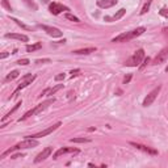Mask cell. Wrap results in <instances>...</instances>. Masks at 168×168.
<instances>
[{
    "label": "cell",
    "instance_id": "cell-1",
    "mask_svg": "<svg viewBox=\"0 0 168 168\" xmlns=\"http://www.w3.org/2000/svg\"><path fill=\"white\" fill-rule=\"evenodd\" d=\"M38 144H40V142L37 141V139H34V138H26V139H24V141H21L20 143H17V144H15L13 147H11V148H8L5 153H3L2 154V156L0 158H5V155H8V154H11V153H13V151H19V150H26V148H34V147H37Z\"/></svg>",
    "mask_w": 168,
    "mask_h": 168
},
{
    "label": "cell",
    "instance_id": "cell-2",
    "mask_svg": "<svg viewBox=\"0 0 168 168\" xmlns=\"http://www.w3.org/2000/svg\"><path fill=\"white\" fill-rule=\"evenodd\" d=\"M144 32H146V28H144V26H139V28H137V29H134V30L122 33V34L114 37L113 40H112V42H126V41H130V40H133V38L142 36Z\"/></svg>",
    "mask_w": 168,
    "mask_h": 168
},
{
    "label": "cell",
    "instance_id": "cell-3",
    "mask_svg": "<svg viewBox=\"0 0 168 168\" xmlns=\"http://www.w3.org/2000/svg\"><path fill=\"white\" fill-rule=\"evenodd\" d=\"M54 101H55V99L53 97V99H49V100H46V101H43L42 104H38V105L36 106V108H33V109H30L29 112H26V113H25L24 116H22L19 121H20V122H21V121H25L26 118H29V117H32V116H34V114H40L41 112H43L45 109H47L51 104H54Z\"/></svg>",
    "mask_w": 168,
    "mask_h": 168
},
{
    "label": "cell",
    "instance_id": "cell-4",
    "mask_svg": "<svg viewBox=\"0 0 168 168\" xmlns=\"http://www.w3.org/2000/svg\"><path fill=\"white\" fill-rule=\"evenodd\" d=\"M144 59V50L143 49H139L134 53L130 58H129L126 62H125V66L126 67H137V66H141V63L143 62Z\"/></svg>",
    "mask_w": 168,
    "mask_h": 168
},
{
    "label": "cell",
    "instance_id": "cell-5",
    "mask_svg": "<svg viewBox=\"0 0 168 168\" xmlns=\"http://www.w3.org/2000/svg\"><path fill=\"white\" fill-rule=\"evenodd\" d=\"M36 79V76L34 75H32V74H28V75H24L21 77V80H20V83H19V86H17V88L15 89V92H13V97L16 96V95L19 93V91H21L22 88H25V87H28L29 84H32V82Z\"/></svg>",
    "mask_w": 168,
    "mask_h": 168
},
{
    "label": "cell",
    "instance_id": "cell-6",
    "mask_svg": "<svg viewBox=\"0 0 168 168\" xmlns=\"http://www.w3.org/2000/svg\"><path fill=\"white\" fill-rule=\"evenodd\" d=\"M160 89H161V86H158L156 88H154L153 91H151L147 96H146V99L143 100V106L144 108H147V106H150L151 104H153L154 101H155V99L158 97V95H159V92H160Z\"/></svg>",
    "mask_w": 168,
    "mask_h": 168
},
{
    "label": "cell",
    "instance_id": "cell-7",
    "mask_svg": "<svg viewBox=\"0 0 168 168\" xmlns=\"http://www.w3.org/2000/svg\"><path fill=\"white\" fill-rule=\"evenodd\" d=\"M62 125L60 122H57L55 125H53V126H50V127H47V129H45V130H42V131H40V133H37V134H33V135H29L28 138H34V139H38V138H42V137H46V135H49V134H51L53 131H55L57 129Z\"/></svg>",
    "mask_w": 168,
    "mask_h": 168
},
{
    "label": "cell",
    "instance_id": "cell-8",
    "mask_svg": "<svg viewBox=\"0 0 168 168\" xmlns=\"http://www.w3.org/2000/svg\"><path fill=\"white\" fill-rule=\"evenodd\" d=\"M38 28H41L42 30H45V32H46L49 36H51L53 38H58V37H62V36H63V33L60 32V30L58 29V28L49 26V25H42V24L38 25Z\"/></svg>",
    "mask_w": 168,
    "mask_h": 168
},
{
    "label": "cell",
    "instance_id": "cell-9",
    "mask_svg": "<svg viewBox=\"0 0 168 168\" xmlns=\"http://www.w3.org/2000/svg\"><path fill=\"white\" fill-rule=\"evenodd\" d=\"M49 11H50V13H53V15H59V13H62L64 12V11H70L69 7H66V5L63 4H60V3H51L50 4V7H49Z\"/></svg>",
    "mask_w": 168,
    "mask_h": 168
},
{
    "label": "cell",
    "instance_id": "cell-10",
    "mask_svg": "<svg viewBox=\"0 0 168 168\" xmlns=\"http://www.w3.org/2000/svg\"><path fill=\"white\" fill-rule=\"evenodd\" d=\"M167 57H168V47H164V49L161 50L160 53H158V55L155 57L153 64L159 66V64H161V63H164L166 59H167Z\"/></svg>",
    "mask_w": 168,
    "mask_h": 168
},
{
    "label": "cell",
    "instance_id": "cell-11",
    "mask_svg": "<svg viewBox=\"0 0 168 168\" xmlns=\"http://www.w3.org/2000/svg\"><path fill=\"white\" fill-rule=\"evenodd\" d=\"M69 153H74V154H76V153H79V150H77V148H74V147H62V148H59L57 153L53 155V159H58L59 156H62V155H64V154H69Z\"/></svg>",
    "mask_w": 168,
    "mask_h": 168
},
{
    "label": "cell",
    "instance_id": "cell-12",
    "mask_svg": "<svg viewBox=\"0 0 168 168\" xmlns=\"http://www.w3.org/2000/svg\"><path fill=\"white\" fill-rule=\"evenodd\" d=\"M51 153H53V147H46L45 150H42V153L38 154L37 158L34 159V163H40V161H42L46 158H49V156L51 155Z\"/></svg>",
    "mask_w": 168,
    "mask_h": 168
},
{
    "label": "cell",
    "instance_id": "cell-13",
    "mask_svg": "<svg viewBox=\"0 0 168 168\" xmlns=\"http://www.w3.org/2000/svg\"><path fill=\"white\" fill-rule=\"evenodd\" d=\"M117 3H118V0H97V2H96L97 7L103 8V9H106V8L113 7V5H116Z\"/></svg>",
    "mask_w": 168,
    "mask_h": 168
},
{
    "label": "cell",
    "instance_id": "cell-14",
    "mask_svg": "<svg viewBox=\"0 0 168 168\" xmlns=\"http://www.w3.org/2000/svg\"><path fill=\"white\" fill-rule=\"evenodd\" d=\"M130 144H131V146H134V147H137L138 150L144 151V153H147V154H151V155H158V151L154 150V148H151V147L143 146V144H139V143H135V142H130Z\"/></svg>",
    "mask_w": 168,
    "mask_h": 168
},
{
    "label": "cell",
    "instance_id": "cell-15",
    "mask_svg": "<svg viewBox=\"0 0 168 168\" xmlns=\"http://www.w3.org/2000/svg\"><path fill=\"white\" fill-rule=\"evenodd\" d=\"M125 13H126V9H125V8H121V9L118 11V12H117L116 15H113V16H105L104 20H105V21H108V22L117 21V20H120V19H121Z\"/></svg>",
    "mask_w": 168,
    "mask_h": 168
},
{
    "label": "cell",
    "instance_id": "cell-16",
    "mask_svg": "<svg viewBox=\"0 0 168 168\" xmlns=\"http://www.w3.org/2000/svg\"><path fill=\"white\" fill-rule=\"evenodd\" d=\"M5 38H13V40H19V41H22V42H28L29 38L25 34H19V33H7L5 34Z\"/></svg>",
    "mask_w": 168,
    "mask_h": 168
},
{
    "label": "cell",
    "instance_id": "cell-17",
    "mask_svg": "<svg viewBox=\"0 0 168 168\" xmlns=\"http://www.w3.org/2000/svg\"><path fill=\"white\" fill-rule=\"evenodd\" d=\"M60 88H63V84H57L54 88H47V89H45V91L41 93V96L42 95H46V96H53L54 93H57Z\"/></svg>",
    "mask_w": 168,
    "mask_h": 168
},
{
    "label": "cell",
    "instance_id": "cell-18",
    "mask_svg": "<svg viewBox=\"0 0 168 168\" xmlns=\"http://www.w3.org/2000/svg\"><path fill=\"white\" fill-rule=\"evenodd\" d=\"M96 51V47H86V49H79V50H74V54L76 55H88L91 53H95Z\"/></svg>",
    "mask_w": 168,
    "mask_h": 168
},
{
    "label": "cell",
    "instance_id": "cell-19",
    "mask_svg": "<svg viewBox=\"0 0 168 168\" xmlns=\"http://www.w3.org/2000/svg\"><path fill=\"white\" fill-rule=\"evenodd\" d=\"M25 49H26L28 53H33V51H36V50L42 49V43H41V42H37V43H34V45H26Z\"/></svg>",
    "mask_w": 168,
    "mask_h": 168
},
{
    "label": "cell",
    "instance_id": "cell-20",
    "mask_svg": "<svg viewBox=\"0 0 168 168\" xmlns=\"http://www.w3.org/2000/svg\"><path fill=\"white\" fill-rule=\"evenodd\" d=\"M19 75H20V72H19L17 70H13L12 72H9V74L7 75V77H5L4 82H7V83H8V82H12V80L16 79V77H17Z\"/></svg>",
    "mask_w": 168,
    "mask_h": 168
},
{
    "label": "cell",
    "instance_id": "cell-21",
    "mask_svg": "<svg viewBox=\"0 0 168 168\" xmlns=\"http://www.w3.org/2000/svg\"><path fill=\"white\" fill-rule=\"evenodd\" d=\"M20 105H21V101H19L17 104H16V105L13 106V108H12V109H11V110L8 112V113H7V114H5V116L3 117V120H2V121H5V120H7V118H8V117H11V114H13V113H15V112H16V110H17V109L20 108Z\"/></svg>",
    "mask_w": 168,
    "mask_h": 168
},
{
    "label": "cell",
    "instance_id": "cell-22",
    "mask_svg": "<svg viewBox=\"0 0 168 168\" xmlns=\"http://www.w3.org/2000/svg\"><path fill=\"white\" fill-rule=\"evenodd\" d=\"M70 141L72 142V143H88V142H91V139L89 138H71Z\"/></svg>",
    "mask_w": 168,
    "mask_h": 168
},
{
    "label": "cell",
    "instance_id": "cell-23",
    "mask_svg": "<svg viewBox=\"0 0 168 168\" xmlns=\"http://www.w3.org/2000/svg\"><path fill=\"white\" fill-rule=\"evenodd\" d=\"M22 2H24L28 5V8H30L32 11H37L38 9V5L33 2V0H22Z\"/></svg>",
    "mask_w": 168,
    "mask_h": 168
},
{
    "label": "cell",
    "instance_id": "cell-24",
    "mask_svg": "<svg viewBox=\"0 0 168 168\" xmlns=\"http://www.w3.org/2000/svg\"><path fill=\"white\" fill-rule=\"evenodd\" d=\"M11 20L15 21V22H16V24H17L19 26H21V28H22V29H25V30H32V28H30V26H26V25L24 24V22H21L20 20H17V19H13V17L11 19Z\"/></svg>",
    "mask_w": 168,
    "mask_h": 168
},
{
    "label": "cell",
    "instance_id": "cell-25",
    "mask_svg": "<svg viewBox=\"0 0 168 168\" xmlns=\"http://www.w3.org/2000/svg\"><path fill=\"white\" fill-rule=\"evenodd\" d=\"M64 17H66L67 20H70V21H74V22H80V20L77 19L76 16L71 15V13H66V15H64Z\"/></svg>",
    "mask_w": 168,
    "mask_h": 168
},
{
    "label": "cell",
    "instance_id": "cell-26",
    "mask_svg": "<svg viewBox=\"0 0 168 168\" xmlns=\"http://www.w3.org/2000/svg\"><path fill=\"white\" fill-rule=\"evenodd\" d=\"M150 5H151V0H147V3L143 5V8H142V11H141V15H144V13H147V12H148Z\"/></svg>",
    "mask_w": 168,
    "mask_h": 168
},
{
    "label": "cell",
    "instance_id": "cell-27",
    "mask_svg": "<svg viewBox=\"0 0 168 168\" xmlns=\"http://www.w3.org/2000/svg\"><path fill=\"white\" fill-rule=\"evenodd\" d=\"M2 7H4L7 11H9V12H12V7H11V4L8 3V0H2Z\"/></svg>",
    "mask_w": 168,
    "mask_h": 168
},
{
    "label": "cell",
    "instance_id": "cell-28",
    "mask_svg": "<svg viewBox=\"0 0 168 168\" xmlns=\"http://www.w3.org/2000/svg\"><path fill=\"white\" fill-rule=\"evenodd\" d=\"M64 79H66V74H64V72H62V74H58V75L54 76V80H55V82H60V80H64Z\"/></svg>",
    "mask_w": 168,
    "mask_h": 168
},
{
    "label": "cell",
    "instance_id": "cell-29",
    "mask_svg": "<svg viewBox=\"0 0 168 168\" xmlns=\"http://www.w3.org/2000/svg\"><path fill=\"white\" fill-rule=\"evenodd\" d=\"M16 63L20 64V66H28V64L30 63V60H29V59H26V58H24V59H19Z\"/></svg>",
    "mask_w": 168,
    "mask_h": 168
},
{
    "label": "cell",
    "instance_id": "cell-30",
    "mask_svg": "<svg viewBox=\"0 0 168 168\" xmlns=\"http://www.w3.org/2000/svg\"><path fill=\"white\" fill-rule=\"evenodd\" d=\"M148 63H150V58H148V57H147V58H144V59H143V63H142L141 66H139V70H143L144 67H146Z\"/></svg>",
    "mask_w": 168,
    "mask_h": 168
},
{
    "label": "cell",
    "instance_id": "cell-31",
    "mask_svg": "<svg viewBox=\"0 0 168 168\" xmlns=\"http://www.w3.org/2000/svg\"><path fill=\"white\" fill-rule=\"evenodd\" d=\"M159 13L163 16V17H167V19H168V8H161V9L159 11Z\"/></svg>",
    "mask_w": 168,
    "mask_h": 168
},
{
    "label": "cell",
    "instance_id": "cell-32",
    "mask_svg": "<svg viewBox=\"0 0 168 168\" xmlns=\"http://www.w3.org/2000/svg\"><path fill=\"white\" fill-rule=\"evenodd\" d=\"M50 62V59L49 58H45V59H37L36 60V63H49Z\"/></svg>",
    "mask_w": 168,
    "mask_h": 168
},
{
    "label": "cell",
    "instance_id": "cell-33",
    "mask_svg": "<svg viewBox=\"0 0 168 168\" xmlns=\"http://www.w3.org/2000/svg\"><path fill=\"white\" fill-rule=\"evenodd\" d=\"M79 74H80V70H79V69H76V70H72V71H71V75H72V77L76 76V75H79Z\"/></svg>",
    "mask_w": 168,
    "mask_h": 168
},
{
    "label": "cell",
    "instance_id": "cell-34",
    "mask_svg": "<svg viewBox=\"0 0 168 168\" xmlns=\"http://www.w3.org/2000/svg\"><path fill=\"white\" fill-rule=\"evenodd\" d=\"M130 80H131V74H129L127 76H125V79H124V84H127Z\"/></svg>",
    "mask_w": 168,
    "mask_h": 168
},
{
    "label": "cell",
    "instance_id": "cell-35",
    "mask_svg": "<svg viewBox=\"0 0 168 168\" xmlns=\"http://www.w3.org/2000/svg\"><path fill=\"white\" fill-rule=\"evenodd\" d=\"M8 55H9V53H7V51H4L2 55H0V58H2V59H5V58H7L8 57Z\"/></svg>",
    "mask_w": 168,
    "mask_h": 168
},
{
    "label": "cell",
    "instance_id": "cell-36",
    "mask_svg": "<svg viewBox=\"0 0 168 168\" xmlns=\"http://www.w3.org/2000/svg\"><path fill=\"white\" fill-rule=\"evenodd\" d=\"M42 2H43V3H47V2H49V0H42Z\"/></svg>",
    "mask_w": 168,
    "mask_h": 168
},
{
    "label": "cell",
    "instance_id": "cell-37",
    "mask_svg": "<svg viewBox=\"0 0 168 168\" xmlns=\"http://www.w3.org/2000/svg\"><path fill=\"white\" fill-rule=\"evenodd\" d=\"M166 72H168V66H167V67H166Z\"/></svg>",
    "mask_w": 168,
    "mask_h": 168
}]
</instances>
